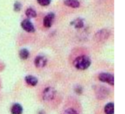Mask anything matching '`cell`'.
<instances>
[{
  "instance_id": "cell-1",
  "label": "cell",
  "mask_w": 125,
  "mask_h": 114,
  "mask_svg": "<svg viewBox=\"0 0 125 114\" xmlns=\"http://www.w3.org/2000/svg\"><path fill=\"white\" fill-rule=\"evenodd\" d=\"M92 63L91 59L86 55H81L76 57L73 62L74 66L79 70H85L87 69Z\"/></svg>"
},
{
  "instance_id": "cell-2",
  "label": "cell",
  "mask_w": 125,
  "mask_h": 114,
  "mask_svg": "<svg viewBox=\"0 0 125 114\" xmlns=\"http://www.w3.org/2000/svg\"><path fill=\"white\" fill-rule=\"evenodd\" d=\"M99 80L101 82L103 83H108L111 86H114V77L108 73H101L99 74L98 76Z\"/></svg>"
},
{
  "instance_id": "cell-3",
  "label": "cell",
  "mask_w": 125,
  "mask_h": 114,
  "mask_svg": "<svg viewBox=\"0 0 125 114\" xmlns=\"http://www.w3.org/2000/svg\"><path fill=\"white\" fill-rule=\"evenodd\" d=\"M55 90L51 87L46 88L42 93V98L45 101H51L53 99L55 96Z\"/></svg>"
},
{
  "instance_id": "cell-4",
  "label": "cell",
  "mask_w": 125,
  "mask_h": 114,
  "mask_svg": "<svg viewBox=\"0 0 125 114\" xmlns=\"http://www.w3.org/2000/svg\"><path fill=\"white\" fill-rule=\"evenodd\" d=\"M21 27L28 32H34L35 31L34 24L29 19H24L21 22Z\"/></svg>"
},
{
  "instance_id": "cell-5",
  "label": "cell",
  "mask_w": 125,
  "mask_h": 114,
  "mask_svg": "<svg viewBox=\"0 0 125 114\" xmlns=\"http://www.w3.org/2000/svg\"><path fill=\"white\" fill-rule=\"evenodd\" d=\"M47 64V58L45 56L39 55L34 59V65L37 68H43Z\"/></svg>"
},
{
  "instance_id": "cell-6",
  "label": "cell",
  "mask_w": 125,
  "mask_h": 114,
  "mask_svg": "<svg viewBox=\"0 0 125 114\" xmlns=\"http://www.w3.org/2000/svg\"><path fill=\"white\" fill-rule=\"evenodd\" d=\"M55 18V15L53 13H50L48 14H47L43 20V24L46 28H50L52 24H53V21L54 20Z\"/></svg>"
},
{
  "instance_id": "cell-7",
  "label": "cell",
  "mask_w": 125,
  "mask_h": 114,
  "mask_svg": "<svg viewBox=\"0 0 125 114\" xmlns=\"http://www.w3.org/2000/svg\"><path fill=\"white\" fill-rule=\"evenodd\" d=\"M109 32L106 29H102L99 32H97L95 35L96 38H97L98 41H103V40H105L109 37Z\"/></svg>"
},
{
  "instance_id": "cell-8",
  "label": "cell",
  "mask_w": 125,
  "mask_h": 114,
  "mask_svg": "<svg viewBox=\"0 0 125 114\" xmlns=\"http://www.w3.org/2000/svg\"><path fill=\"white\" fill-rule=\"evenodd\" d=\"M64 4L72 8H78L80 7V2L78 0H64Z\"/></svg>"
},
{
  "instance_id": "cell-9",
  "label": "cell",
  "mask_w": 125,
  "mask_h": 114,
  "mask_svg": "<svg viewBox=\"0 0 125 114\" xmlns=\"http://www.w3.org/2000/svg\"><path fill=\"white\" fill-rule=\"evenodd\" d=\"M25 81L26 82V83L28 85L31 86H35L38 83V80L37 79V77L31 76V75L26 76L25 77Z\"/></svg>"
},
{
  "instance_id": "cell-10",
  "label": "cell",
  "mask_w": 125,
  "mask_h": 114,
  "mask_svg": "<svg viewBox=\"0 0 125 114\" xmlns=\"http://www.w3.org/2000/svg\"><path fill=\"white\" fill-rule=\"evenodd\" d=\"M23 113V108L22 106L18 104H14L11 108V114H22Z\"/></svg>"
},
{
  "instance_id": "cell-11",
  "label": "cell",
  "mask_w": 125,
  "mask_h": 114,
  "mask_svg": "<svg viewBox=\"0 0 125 114\" xmlns=\"http://www.w3.org/2000/svg\"><path fill=\"white\" fill-rule=\"evenodd\" d=\"M71 25L74 26L75 28L76 29H81L82 27H83L84 26V21L82 18H78L76 19H75L74 21H73L71 22Z\"/></svg>"
},
{
  "instance_id": "cell-12",
  "label": "cell",
  "mask_w": 125,
  "mask_h": 114,
  "mask_svg": "<svg viewBox=\"0 0 125 114\" xmlns=\"http://www.w3.org/2000/svg\"><path fill=\"white\" fill-rule=\"evenodd\" d=\"M105 114H114V105L112 102L107 104L105 107Z\"/></svg>"
},
{
  "instance_id": "cell-13",
  "label": "cell",
  "mask_w": 125,
  "mask_h": 114,
  "mask_svg": "<svg viewBox=\"0 0 125 114\" xmlns=\"http://www.w3.org/2000/svg\"><path fill=\"white\" fill-rule=\"evenodd\" d=\"M29 56V52L26 49H21L19 51V57L22 60H26Z\"/></svg>"
},
{
  "instance_id": "cell-14",
  "label": "cell",
  "mask_w": 125,
  "mask_h": 114,
  "mask_svg": "<svg viewBox=\"0 0 125 114\" xmlns=\"http://www.w3.org/2000/svg\"><path fill=\"white\" fill-rule=\"evenodd\" d=\"M26 16L29 18H35L36 15H37V13H36V11L32 9V8H28L26 12H25Z\"/></svg>"
},
{
  "instance_id": "cell-15",
  "label": "cell",
  "mask_w": 125,
  "mask_h": 114,
  "mask_svg": "<svg viewBox=\"0 0 125 114\" xmlns=\"http://www.w3.org/2000/svg\"><path fill=\"white\" fill-rule=\"evenodd\" d=\"M38 4L41 6H48L51 4V0H37Z\"/></svg>"
},
{
  "instance_id": "cell-16",
  "label": "cell",
  "mask_w": 125,
  "mask_h": 114,
  "mask_svg": "<svg viewBox=\"0 0 125 114\" xmlns=\"http://www.w3.org/2000/svg\"><path fill=\"white\" fill-rule=\"evenodd\" d=\"M13 7H14V10H15V11L18 12V11H20V10H21L22 5H21V4L19 1H16V2H15Z\"/></svg>"
},
{
  "instance_id": "cell-17",
  "label": "cell",
  "mask_w": 125,
  "mask_h": 114,
  "mask_svg": "<svg viewBox=\"0 0 125 114\" xmlns=\"http://www.w3.org/2000/svg\"><path fill=\"white\" fill-rule=\"evenodd\" d=\"M64 114H78L77 113V111H75L74 109H73V108H69V109H67L65 111H64Z\"/></svg>"
},
{
  "instance_id": "cell-18",
  "label": "cell",
  "mask_w": 125,
  "mask_h": 114,
  "mask_svg": "<svg viewBox=\"0 0 125 114\" xmlns=\"http://www.w3.org/2000/svg\"><path fill=\"white\" fill-rule=\"evenodd\" d=\"M75 92H76L77 94H80L82 93V88H81V86H77V87L75 88Z\"/></svg>"
},
{
  "instance_id": "cell-19",
  "label": "cell",
  "mask_w": 125,
  "mask_h": 114,
  "mask_svg": "<svg viewBox=\"0 0 125 114\" xmlns=\"http://www.w3.org/2000/svg\"><path fill=\"white\" fill-rule=\"evenodd\" d=\"M39 114H45V112H44V111H40V112L39 113Z\"/></svg>"
}]
</instances>
